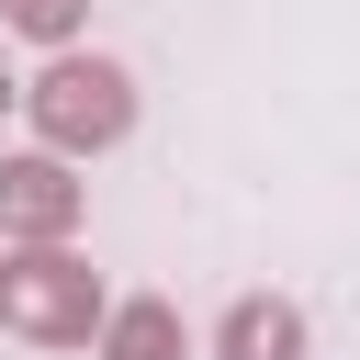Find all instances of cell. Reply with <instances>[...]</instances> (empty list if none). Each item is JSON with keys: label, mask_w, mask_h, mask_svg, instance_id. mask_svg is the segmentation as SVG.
<instances>
[{"label": "cell", "mask_w": 360, "mask_h": 360, "mask_svg": "<svg viewBox=\"0 0 360 360\" xmlns=\"http://www.w3.org/2000/svg\"><path fill=\"white\" fill-rule=\"evenodd\" d=\"M0 326L34 338V349H101L112 292H101V270H90L68 236H56V248H11V259H0Z\"/></svg>", "instance_id": "cell-1"}, {"label": "cell", "mask_w": 360, "mask_h": 360, "mask_svg": "<svg viewBox=\"0 0 360 360\" xmlns=\"http://www.w3.org/2000/svg\"><path fill=\"white\" fill-rule=\"evenodd\" d=\"M22 112H34V146H56V158H101V146L135 135V79H124L112 56L56 45V56L22 79Z\"/></svg>", "instance_id": "cell-2"}, {"label": "cell", "mask_w": 360, "mask_h": 360, "mask_svg": "<svg viewBox=\"0 0 360 360\" xmlns=\"http://www.w3.org/2000/svg\"><path fill=\"white\" fill-rule=\"evenodd\" d=\"M79 214H90V191H79V169L56 146L0 158V236L11 248H56V236H79Z\"/></svg>", "instance_id": "cell-3"}, {"label": "cell", "mask_w": 360, "mask_h": 360, "mask_svg": "<svg viewBox=\"0 0 360 360\" xmlns=\"http://www.w3.org/2000/svg\"><path fill=\"white\" fill-rule=\"evenodd\" d=\"M214 360H304V304L292 292H236L214 315Z\"/></svg>", "instance_id": "cell-4"}, {"label": "cell", "mask_w": 360, "mask_h": 360, "mask_svg": "<svg viewBox=\"0 0 360 360\" xmlns=\"http://www.w3.org/2000/svg\"><path fill=\"white\" fill-rule=\"evenodd\" d=\"M180 349H191V326H180V304H169V292L112 304V326H101V360H180Z\"/></svg>", "instance_id": "cell-5"}, {"label": "cell", "mask_w": 360, "mask_h": 360, "mask_svg": "<svg viewBox=\"0 0 360 360\" xmlns=\"http://www.w3.org/2000/svg\"><path fill=\"white\" fill-rule=\"evenodd\" d=\"M0 22H11V34H34V45H79L90 0H0Z\"/></svg>", "instance_id": "cell-6"}, {"label": "cell", "mask_w": 360, "mask_h": 360, "mask_svg": "<svg viewBox=\"0 0 360 360\" xmlns=\"http://www.w3.org/2000/svg\"><path fill=\"white\" fill-rule=\"evenodd\" d=\"M0 101H22V90H11V79H0Z\"/></svg>", "instance_id": "cell-7"}]
</instances>
